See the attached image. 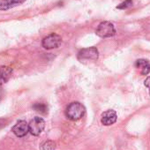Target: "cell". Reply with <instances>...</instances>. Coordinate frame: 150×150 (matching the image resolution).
Instances as JSON below:
<instances>
[{
    "label": "cell",
    "mask_w": 150,
    "mask_h": 150,
    "mask_svg": "<svg viewBox=\"0 0 150 150\" xmlns=\"http://www.w3.org/2000/svg\"><path fill=\"white\" fill-rule=\"evenodd\" d=\"M86 112L84 105L79 102H74L70 103L65 110V116L72 121H77L81 119Z\"/></svg>",
    "instance_id": "6da1fadb"
},
{
    "label": "cell",
    "mask_w": 150,
    "mask_h": 150,
    "mask_svg": "<svg viewBox=\"0 0 150 150\" xmlns=\"http://www.w3.org/2000/svg\"><path fill=\"white\" fill-rule=\"evenodd\" d=\"M96 33L98 36L102 38H110L116 35V29L111 22L103 21L99 24Z\"/></svg>",
    "instance_id": "7a4b0ae2"
},
{
    "label": "cell",
    "mask_w": 150,
    "mask_h": 150,
    "mask_svg": "<svg viewBox=\"0 0 150 150\" xmlns=\"http://www.w3.org/2000/svg\"><path fill=\"white\" fill-rule=\"evenodd\" d=\"M61 43H62L61 36L54 33L44 37L42 42V47L46 50H52V49L58 48Z\"/></svg>",
    "instance_id": "3957f363"
},
{
    "label": "cell",
    "mask_w": 150,
    "mask_h": 150,
    "mask_svg": "<svg viewBox=\"0 0 150 150\" xmlns=\"http://www.w3.org/2000/svg\"><path fill=\"white\" fill-rule=\"evenodd\" d=\"M44 128H45V121L40 117H34L28 124L29 132L34 136H39L42 132Z\"/></svg>",
    "instance_id": "277c9868"
},
{
    "label": "cell",
    "mask_w": 150,
    "mask_h": 150,
    "mask_svg": "<svg viewBox=\"0 0 150 150\" xmlns=\"http://www.w3.org/2000/svg\"><path fill=\"white\" fill-rule=\"evenodd\" d=\"M99 57L98 50L96 47H89L82 49L78 53L79 60H96Z\"/></svg>",
    "instance_id": "5b68a950"
},
{
    "label": "cell",
    "mask_w": 150,
    "mask_h": 150,
    "mask_svg": "<svg viewBox=\"0 0 150 150\" xmlns=\"http://www.w3.org/2000/svg\"><path fill=\"white\" fill-rule=\"evenodd\" d=\"M12 132L19 138L25 137L29 132L28 124L25 120H20L13 125V127L12 128Z\"/></svg>",
    "instance_id": "8992f818"
},
{
    "label": "cell",
    "mask_w": 150,
    "mask_h": 150,
    "mask_svg": "<svg viewBox=\"0 0 150 150\" xmlns=\"http://www.w3.org/2000/svg\"><path fill=\"white\" fill-rule=\"evenodd\" d=\"M117 119V114L113 110H108L102 114L101 122L103 125L109 126L116 123Z\"/></svg>",
    "instance_id": "52a82bcc"
},
{
    "label": "cell",
    "mask_w": 150,
    "mask_h": 150,
    "mask_svg": "<svg viewBox=\"0 0 150 150\" xmlns=\"http://www.w3.org/2000/svg\"><path fill=\"white\" fill-rule=\"evenodd\" d=\"M13 69L9 66L0 67V86L6 84L12 77Z\"/></svg>",
    "instance_id": "ba28073f"
},
{
    "label": "cell",
    "mask_w": 150,
    "mask_h": 150,
    "mask_svg": "<svg viewBox=\"0 0 150 150\" xmlns=\"http://www.w3.org/2000/svg\"><path fill=\"white\" fill-rule=\"evenodd\" d=\"M135 67L140 71L142 75H147L150 73V63L146 59H138L135 62Z\"/></svg>",
    "instance_id": "9c48e42d"
},
{
    "label": "cell",
    "mask_w": 150,
    "mask_h": 150,
    "mask_svg": "<svg viewBox=\"0 0 150 150\" xmlns=\"http://www.w3.org/2000/svg\"><path fill=\"white\" fill-rule=\"evenodd\" d=\"M26 0H0V10H8L23 4Z\"/></svg>",
    "instance_id": "30bf717a"
},
{
    "label": "cell",
    "mask_w": 150,
    "mask_h": 150,
    "mask_svg": "<svg viewBox=\"0 0 150 150\" xmlns=\"http://www.w3.org/2000/svg\"><path fill=\"white\" fill-rule=\"evenodd\" d=\"M33 109L38 112V113H41V114H47L48 113V106L45 104V103H36L33 105Z\"/></svg>",
    "instance_id": "8fae6325"
},
{
    "label": "cell",
    "mask_w": 150,
    "mask_h": 150,
    "mask_svg": "<svg viewBox=\"0 0 150 150\" xmlns=\"http://www.w3.org/2000/svg\"><path fill=\"white\" fill-rule=\"evenodd\" d=\"M57 146L56 142L53 140H46L40 146V150H55Z\"/></svg>",
    "instance_id": "7c38bea8"
},
{
    "label": "cell",
    "mask_w": 150,
    "mask_h": 150,
    "mask_svg": "<svg viewBox=\"0 0 150 150\" xmlns=\"http://www.w3.org/2000/svg\"><path fill=\"white\" fill-rule=\"evenodd\" d=\"M132 6V0H125V1H124L120 5H118L117 6V8L120 9V10H125V9H127V8L131 7Z\"/></svg>",
    "instance_id": "4fadbf2b"
},
{
    "label": "cell",
    "mask_w": 150,
    "mask_h": 150,
    "mask_svg": "<svg viewBox=\"0 0 150 150\" xmlns=\"http://www.w3.org/2000/svg\"><path fill=\"white\" fill-rule=\"evenodd\" d=\"M144 85L148 88V90H149V94H150V76H149V77H147V78L145 80V81H144Z\"/></svg>",
    "instance_id": "5bb4252c"
},
{
    "label": "cell",
    "mask_w": 150,
    "mask_h": 150,
    "mask_svg": "<svg viewBox=\"0 0 150 150\" xmlns=\"http://www.w3.org/2000/svg\"><path fill=\"white\" fill-rule=\"evenodd\" d=\"M2 96H3V91L1 88H0V100H1V98H2Z\"/></svg>",
    "instance_id": "9a60e30c"
},
{
    "label": "cell",
    "mask_w": 150,
    "mask_h": 150,
    "mask_svg": "<svg viewBox=\"0 0 150 150\" xmlns=\"http://www.w3.org/2000/svg\"><path fill=\"white\" fill-rule=\"evenodd\" d=\"M2 122H3V120H2V119H0V125H2Z\"/></svg>",
    "instance_id": "2e32d148"
}]
</instances>
